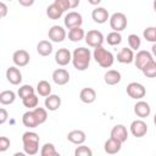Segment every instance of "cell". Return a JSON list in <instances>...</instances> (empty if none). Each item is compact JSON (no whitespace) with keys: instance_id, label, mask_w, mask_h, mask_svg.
Returning <instances> with one entry per match:
<instances>
[{"instance_id":"obj_1","label":"cell","mask_w":156,"mask_h":156,"mask_svg":"<svg viewBox=\"0 0 156 156\" xmlns=\"http://www.w3.org/2000/svg\"><path fill=\"white\" fill-rule=\"evenodd\" d=\"M90 60H91V52L89 49L83 46L74 49L72 54V63L77 71H85L90 65Z\"/></svg>"},{"instance_id":"obj_2","label":"cell","mask_w":156,"mask_h":156,"mask_svg":"<svg viewBox=\"0 0 156 156\" xmlns=\"http://www.w3.org/2000/svg\"><path fill=\"white\" fill-rule=\"evenodd\" d=\"M39 135L34 132H24L22 135V143H23V150L27 155L33 156L37 155L39 151Z\"/></svg>"},{"instance_id":"obj_3","label":"cell","mask_w":156,"mask_h":156,"mask_svg":"<svg viewBox=\"0 0 156 156\" xmlns=\"http://www.w3.org/2000/svg\"><path fill=\"white\" fill-rule=\"evenodd\" d=\"M93 57L99 63V66L102 67V68H110L115 62V57H113L112 52L106 50L102 45L98 46V48H94Z\"/></svg>"},{"instance_id":"obj_4","label":"cell","mask_w":156,"mask_h":156,"mask_svg":"<svg viewBox=\"0 0 156 156\" xmlns=\"http://www.w3.org/2000/svg\"><path fill=\"white\" fill-rule=\"evenodd\" d=\"M110 27L115 32H122L127 28V16L123 12H115L110 16Z\"/></svg>"},{"instance_id":"obj_5","label":"cell","mask_w":156,"mask_h":156,"mask_svg":"<svg viewBox=\"0 0 156 156\" xmlns=\"http://www.w3.org/2000/svg\"><path fill=\"white\" fill-rule=\"evenodd\" d=\"M127 94L129 98L135 99V100H140L145 96L146 94V89L143 84L138 83V82H132L127 85Z\"/></svg>"},{"instance_id":"obj_6","label":"cell","mask_w":156,"mask_h":156,"mask_svg":"<svg viewBox=\"0 0 156 156\" xmlns=\"http://www.w3.org/2000/svg\"><path fill=\"white\" fill-rule=\"evenodd\" d=\"M104 35L100 30H96V29H91L89 30L87 34H85V43L88 44V46L90 48H98V46H101L104 44Z\"/></svg>"},{"instance_id":"obj_7","label":"cell","mask_w":156,"mask_h":156,"mask_svg":"<svg viewBox=\"0 0 156 156\" xmlns=\"http://www.w3.org/2000/svg\"><path fill=\"white\" fill-rule=\"evenodd\" d=\"M129 129H130V133L133 134V136L143 138L147 133V124L143 119H135V121H133L130 123Z\"/></svg>"},{"instance_id":"obj_8","label":"cell","mask_w":156,"mask_h":156,"mask_svg":"<svg viewBox=\"0 0 156 156\" xmlns=\"http://www.w3.org/2000/svg\"><path fill=\"white\" fill-rule=\"evenodd\" d=\"M63 23H65V27L68 28V29L74 28V27H80L82 23H83V17H82L80 13H78L76 11H72V12H68L65 16Z\"/></svg>"},{"instance_id":"obj_9","label":"cell","mask_w":156,"mask_h":156,"mask_svg":"<svg viewBox=\"0 0 156 156\" xmlns=\"http://www.w3.org/2000/svg\"><path fill=\"white\" fill-rule=\"evenodd\" d=\"M154 60V56L151 52L146 51V50H140L136 52V55L134 56V63L136 66V68H139L140 71L151 61Z\"/></svg>"},{"instance_id":"obj_10","label":"cell","mask_w":156,"mask_h":156,"mask_svg":"<svg viewBox=\"0 0 156 156\" xmlns=\"http://www.w3.org/2000/svg\"><path fill=\"white\" fill-rule=\"evenodd\" d=\"M66 35H67L66 34V30L61 26H52L49 29V32H48L49 39L51 41H54V43H61V41H63L66 39Z\"/></svg>"},{"instance_id":"obj_11","label":"cell","mask_w":156,"mask_h":156,"mask_svg":"<svg viewBox=\"0 0 156 156\" xmlns=\"http://www.w3.org/2000/svg\"><path fill=\"white\" fill-rule=\"evenodd\" d=\"M55 61L58 66H67L72 61V54L68 49L61 48L55 54Z\"/></svg>"},{"instance_id":"obj_12","label":"cell","mask_w":156,"mask_h":156,"mask_svg":"<svg viewBox=\"0 0 156 156\" xmlns=\"http://www.w3.org/2000/svg\"><path fill=\"white\" fill-rule=\"evenodd\" d=\"M29 60H30L29 54L26 50H23V49L15 51L13 55H12V61H13V63L17 67H24V66H27L29 63Z\"/></svg>"},{"instance_id":"obj_13","label":"cell","mask_w":156,"mask_h":156,"mask_svg":"<svg viewBox=\"0 0 156 156\" xmlns=\"http://www.w3.org/2000/svg\"><path fill=\"white\" fill-rule=\"evenodd\" d=\"M52 80L57 85H65L69 82V73L65 68H57L52 72Z\"/></svg>"},{"instance_id":"obj_14","label":"cell","mask_w":156,"mask_h":156,"mask_svg":"<svg viewBox=\"0 0 156 156\" xmlns=\"http://www.w3.org/2000/svg\"><path fill=\"white\" fill-rule=\"evenodd\" d=\"M6 78L12 85H18L22 82V73L16 66H11L6 69Z\"/></svg>"},{"instance_id":"obj_15","label":"cell","mask_w":156,"mask_h":156,"mask_svg":"<svg viewBox=\"0 0 156 156\" xmlns=\"http://www.w3.org/2000/svg\"><path fill=\"white\" fill-rule=\"evenodd\" d=\"M91 18L94 20L95 23H99V24H102L105 22H107V20H110V15H108V11L105 9V7H95L91 12Z\"/></svg>"},{"instance_id":"obj_16","label":"cell","mask_w":156,"mask_h":156,"mask_svg":"<svg viewBox=\"0 0 156 156\" xmlns=\"http://www.w3.org/2000/svg\"><path fill=\"white\" fill-rule=\"evenodd\" d=\"M134 113H135L138 117H140V118L149 117L150 113H151V107H150V105H149L146 101L139 100V101L134 105Z\"/></svg>"},{"instance_id":"obj_17","label":"cell","mask_w":156,"mask_h":156,"mask_svg":"<svg viewBox=\"0 0 156 156\" xmlns=\"http://www.w3.org/2000/svg\"><path fill=\"white\" fill-rule=\"evenodd\" d=\"M111 136L117 139V140H119L123 144L128 139V130H127V128L123 124H116L111 129Z\"/></svg>"},{"instance_id":"obj_18","label":"cell","mask_w":156,"mask_h":156,"mask_svg":"<svg viewBox=\"0 0 156 156\" xmlns=\"http://www.w3.org/2000/svg\"><path fill=\"white\" fill-rule=\"evenodd\" d=\"M117 61L119 63H132L134 62V52L130 48H122L117 54Z\"/></svg>"},{"instance_id":"obj_19","label":"cell","mask_w":156,"mask_h":156,"mask_svg":"<svg viewBox=\"0 0 156 156\" xmlns=\"http://www.w3.org/2000/svg\"><path fill=\"white\" fill-rule=\"evenodd\" d=\"M121 147H122V143H121L119 140L112 138V136H111L110 139H107V140L105 141V144H104L105 152H107V154H110V155H115V154L119 152V151H121Z\"/></svg>"},{"instance_id":"obj_20","label":"cell","mask_w":156,"mask_h":156,"mask_svg":"<svg viewBox=\"0 0 156 156\" xmlns=\"http://www.w3.org/2000/svg\"><path fill=\"white\" fill-rule=\"evenodd\" d=\"M44 105H45V108L46 110H49V111H56L61 106V98L58 95L50 94L49 96L45 98Z\"/></svg>"},{"instance_id":"obj_21","label":"cell","mask_w":156,"mask_h":156,"mask_svg":"<svg viewBox=\"0 0 156 156\" xmlns=\"http://www.w3.org/2000/svg\"><path fill=\"white\" fill-rule=\"evenodd\" d=\"M22 123L27 128H37L38 126H40L39 122H38V119H37V117H35V115H34V112H33V110H29V111H27V112L23 113V116H22Z\"/></svg>"},{"instance_id":"obj_22","label":"cell","mask_w":156,"mask_h":156,"mask_svg":"<svg viewBox=\"0 0 156 156\" xmlns=\"http://www.w3.org/2000/svg\"><path fill=\"white\" fill-rule=\"evenodd\" d=\"M67 139L68 141H71L72 144H76V145H80L85 141L87 139V135L83 130L80 129H74V130H71L68 134H67Z\"/></svg>"},{"instance_id":"obj_23","label":"cell","mask_w":156,"mask_h":156,"mask_svg":"<svg viewBox=\"0 0 156 156\" xmlns=\"http://www.w3.org/2000/svg\"><path fill=\"white\" fill-rule=\"evenodd\" d=\"M79 99L84 104H91L96 100V91L93 88H83L79 93Z\"/></svg>"},{"instance_id":"obj_24","label":"cell","mask_w":156,"mask_h":156,"mask_svg":"<svg viewBox=\"0 0 156 156\" xmlns=\"http://www.w3.org/2000/svg\"><path fill=\"white\" fill-rule=\"evenodd\" d=\"M122 77H121V73L116 69H108L105 74H104V80L107 85H116L121 82Z\"/></svg>"},{"instance_id":"obj_25","label":"cell","mask_w":156,"mask_h":156,"mask_svg":"<svg viewBox=\"0 0 156 156\" xmlns=\"http://www.w3.org/2000/svg\"><path fill=\"white\" fill-rule=\"evenodd\" d=\"M37 52L40 56H49L52 52V44L49 40H40L37 44Z\"/></svg>"},{"instance_id":"obj_26","label":"cell","mask_w":156,"mask_h":156,"mask_svg":"<svg viewBox=\"0 0 156 156\" xmlns=\"http://www.w3.org/2000/svg\"><path fill=\"white\" fill-rule=\"evenodd\" d=\"M84 38H85V33H84V29L82 27H74V28H71L68 30V39L73 43L80 41Z\"/></svg>"},{"instance_id":"obj_27","label":"cell","mask_w":156,"mask_h":156,"mask_svg":"<svg viewBox=\"0 0 156 156\" xmlns=\"http://www.w3.org/2000/svg\"><path fill=\"white\" fill-rule=\"evenodd\" d=\"M16 100V94L12 90H4L0 93V104L1 105H11Z\"/></svg>"},{"instance_id":"obj_28","label":"cell","mask_w":156,"mask_h":156,"mask_svg":"<svg viewBox=\"0 0 156 156\" xmlns=\"http://www.w3.org/2000/svg\"><path fill=\"white\" fill-rule=\"evenodd\" d=\"M46 15L50 20H58L61 18V16L63 15V11L56 5V4H51L50 6H48L46 9Z\"/></svg>"},{"instance_id":"obj_29","label":"cell","mask_w":156,"mask_h":156,"mask_svg":"<svg viewBox=\"0 0 156 156\" xmlns=\"http://www.w3.org/2000/svg\"><path fill=\"white\" fill-rule=\"evenodd\" d=\"M37 93L40 96H49L51 94V85L46 80H39L37 84Z\"/></svg>"},{"instance_id":"obj_30","label":"cell","mask_w":156,"mask_h":156,"mask_svg":"<svg viewBox=\"0 0 156 156\" xmlns=\"http://www.w3.org/2000/svg\"><path fill=\"white\" fill-rule=\"evenodd\" d=\"M40 155L41 156H58V152L55 147L54 144L51 143H45L43 146H41V150H40Z\"/></svg>"},{"instance_id":"obj_31","label":"cell","mask_w":156,"mask_h":156,"mask_svg":"<svg viewBox=\"0 0 156 156\" xmlns=\"http://www.w3.org/2000/svg\"><path fill=\"white\" fill-rule=\"evenodd\" d=\"M141 72L144 73L145 77L147 78H156V61L155 60H151L143 69Z\"/></svg>"},{"instance_id":"obj_32","label":"cell","mask_w":156,"mask_h":156,"mask_svg":"<svg viewBox=\"0 0 156 156\" xmlns=\"http://www.w3.org/2000/svg\"><path fill=\"white\" fill-rule=\"evenodd\" d=\"M106 41H107V44L111 45V46L119 45V44L122 43V35H121L119 32H115V30H113V32H111V33L107 34Z\"/></svg>"},{"instance_id":"obj_33","label":"cell","mask_w":156,"mask_h":156,"mask_svg":"<svg viewBox=\"0 0 156 156\" xmlns=\"http://www.w3.org/2000/svg\"><path fill=\"white\" fill-rule=\"evenodd\" d=\"M22 102H23V106H24V107H27V108H29V110H33V108H35V107L38 106L39 99H38V96H37L35 94H32V95H29V96L22 99Z\"/></svg>"},{"instance_id":"obj_34","label":"cell","mask_w":156,"mask_h":156,"mask_svg":"<svg viewBox=\"0 0 156 156\" xmlns=\"http://www.w3.org/2000/svg\"><path fill=\"white\" fill-rule=\"evenodd\" d=\"M33 112H34V115H35V117H37L39 124H43V123L46 122V119H48L46 108H43V107H38V106H37L35 108H33Z\"/></svg>"},{"instance_id":"obj_35","label":"cell","mask_w":156,"mask_h":156,"mask_svg":"<svg viewBox=\"0 0 156 156\" xmlns=\"http://www.w3.org/2000/svg\"><path fill=\"white\" fill-rule=\"evenodd\" d=\"M17 94H18V96H20L21 99H24V98H27V96H29V95H32V94H35V93H34V88H33L32 85L24 84V85H22V87L18 88Z\"/></svg>"},{"instance_id":"obj_36","label":"cell","mask_w":156,"mask_h":156,"mask_svg":"<svg viewBox=\"0 0 156 156\" xmlns=\"http://www.w3.org/2000/svg\"><path fill=\"white\" fill-rule=\"evenodd\" d=\"M128 45L132 50H138L141 45V39L136 34H129L128 35Z\"/></svg>"},{"instance_id":"obj_37","label":"cell","mask_w":156,"mask_h":156,"mask_svg":"<svg viewBox=\"0 0 156 156\" xmlns=\"http://www.w3.org/2000/svg\"><path fill=\"white\" fill-rule=\"evenodd\" d=\"M144 38L150 43H156V27H147L144 33Z\"/></svg>"},{"instance_id":"obj_38","label":"cell","mask_w":156,"mask_h":156,"mask_svg":"<svg viewBox=\"0 0 156 156\" xmlns=\"http://www.w3.org/2000/svg\"><path fill=\"white\" fill-rule=\"evenodd\" d=\"M93 151L89 146H85L83 144H80L79 146H77V149L74 150V156H91Z\"/></svg>"},{"instance_id":"obj_39","label":"cell","mask_w":156,"mask_h":156,"mask_svg":"<svg viewBox=\"0 0 156 156\" xmlns=\"http://www.w3.org/2000/svg\"><path fill=\"white\" fill-rule=\"evenodd\" d=\"M10 144H11V141L7 136H1L0 138V152L6 151L10 147Z\"/></svg>"},{"instance_id":"obj_40","label":"cell","mask_w":156,"mask_h":156,"mask_svg":"<svg viewBox=\"0 0 156 156\" xmlns=\"http://www.w3.org/2000/svg\"><path fill=\"white\" fill-rule=\"evenodd\" d=\"M54 4H56L63 12L67 11L68 9H71V7H69V4H68V0H55Z\"/></svg>"},{"instance_id":"obj_41","label":"cell","mask_w":156,"mask_h":156,"mask_svg":"<svg viewBox=\"0 0 156 156\" xmlns=\"http://www.w3.org/2000/svg\"><path fill=\"white\" fill-rule=\"evenodd\" d=\"M7 117H9L7 111H6L4 107L0 108V124H4V123L7 121Z\"/></svg>"},{"instance_id":"obj_42","label":"cell","mask_w":156,"mask_h":156,"mask_svg":"<svg viewBox=\"0 0 156 156\" xmlns=\"http://www.w3.org/2000/svg\"><path fill=\"white\" fill-rule=\"evenodd\" d=\"M7 15V6L5 2H0V16L4 18Z\"/></svg>"},{"instance_id":"obj_43","label":"cell","mask_w":156,"mask_h":156,"mask_svg":"<svg viewBox=\"0 0 156 156\" xmlns=\"http://www.w3.org/2000/svg\"><path fill=\"white\" fill-rule=\"evenodd\" d=\"M17 1H18V4H20L21 6L29 7V6H32V5L34 4V1H35V0H17Z\"/></svg>"},{"instance_id":"obj_44","label":"cell","mask_w":156,"mask_h":156,"mask_svg":"<svg viewBox=\"0 0 156 156\" xmlns=\"http://www.w3.org/2000/svg\"><path fill=\"white\" fill-rule=\"evenodd\" d=\"M79 2H80V0H68V4H69V7H71V9L78 7Z\"/></svg>"},{"instance_id":"obj_45","label":"cell","mask_w":156,"mask_h":156,"mask_svg":"<svg viewBox=\"0 0 156 156\" xmlns=\"http://www.w3.org/2000/svg\"><path fill=\"white\" fill-rule=\"evenodd\" d=\"M88 2L90 4V5H94V6H98L100 2H101V0H88Z\"/></svg>"},{"instance_id":"obj_46","label":"cell","mask_w":156,"mask_h":156,"mask_svg":"<svg viewBox=\"0 0 156 156\" xmlns=\"http://www.w3.org/2000/svg\"><path fill=\"white\" fill-rule=\"evenodd\" d=\"M151 54L154 57H156V43L152 44V48H151Z\"/></svg>"},{"instance_id":"obj_47","label":"cell","mask_w":156,"mask_h":156,"mask_svg":"<svg viewBox=\"0 0 156 156\" xmlns=\"http://www.w3.org/2000/svg\"><path fill=\"white\" fill-rule=\"evenodd\" d=\"M154 11L156 12V0H154Z\"/></svg>"},{"instance_id":"obj_48","label":"cell","mask_w":156,"mask_h":156,"mask_svg":"<svg viewBox=\"0 0 156 156\" xmlns=\"http://www.w3.org/2000/svg\"><path fill=\"white\" fill-rule=\"evenodd\" d=\"M154 123H155V126H156V113H155V116H154Z\"/></svg>"},{"instance_id":"obj_49","label":"cell","mask_w":156,"mask_h":156,"mask_svg":"<svg viewBox=\"0 0 156 156\" xmlns=\"http://www.w3.org/2000/svg\"><path fill=\"white\" fill-rule=\"evenodd\" d=\"M6 1H12V0H6Z\"/></svg>"}]
</instances>
